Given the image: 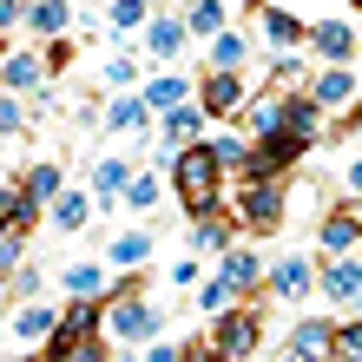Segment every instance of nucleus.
Wrapping results in <instances>:
<instances>
[{
	"mask_svg": "<svg viewBox=\"0 0 362 362\" xmlns=\"http://www.w3.org/2000/svg\"><path fill=\"white\" fill-rule=\"evenodd\" d=\"M172 185H178V204L191 218H211V211H218V185H224L218 152H211V145H185L172 158Z\"/></svg>",
	"mask_w": 362,
	"mask_h": 362,
	"instance_id": "f257e3e1",
	"label": "nucleus"
},
{
	"mask_svg": "<svg viewBox=\"0 0 362 362\" xmlns=\"http://www.w3.org/2000/svg\"><path fill=\"white\" fill-rule=\"evenodd\" d=\"M105 310L99 303H73V310H59V329L47 336V356L59 362H99L105 356Z\"/></svg>",
	"mask_w": 362,
	"mask_h": 362,
	"instance_id": "f03ea898",
	"label": "nucleus"
},
{
	"mask_svg": "<svg viewBox=\"0 0 362 362\" xmlns=\"http://www.w3.org/2000/svg\"><path fill=\"white\" fill-rule=\"evenodd\" d=\"M158 336V310L139 296H112L105 303V343H152Z\"/></svg>",
	"mask_w": 362,
	"mask_h": 362,
	"instance_id": "7ed1b4c3",
	"label": "nucleus"
},
{
	"mask_svg": "<svg viewBox=\"0 0 362 362\" xmlns=\"http://www.w3.org/2000/svg\"><path fill=\"white\" fill-rule=\"evenodd\" d=\"M303 152H310V139H296V132H264L257 145H250V165H244V172H250V178H284Z\"/></svg>",
	"mask_w": 362,
	"mask_h": 362,
	"instance_id": "20e7f679",
	"label": "nucleus"
},
{
	"mask_svg": "<svg viewBox=\"0 0 362 362\" xmlns=\"http://www.w3.org/2000/svg\"><path fill=\"white\" fill-rule=\"evenodd\" d=\"M238 224H250V230H276V224H284V191H276V178H250L244 185Z\"/></svg>",
	"mask_w": 362,
	"mask_h": 362,
	"instance_id": "39448f33",
	"label": "nucleus"
},
{
	"mask_svg": "<svg viewBox=\"0 0 362 362\" xmlns=\"http://www.w3.org/2000/svg\"><path fill=\"white\" fill-rule=\"evenodd\" d=\"M204 112H244V99H250V86H244V79H238V66H211V79H204Z\"/></svg>",
	"mask_w": 362,
	"mask_h": 362,
	"instance_id": "423d86ee",
	"label": "nucleus"
},
{
	"mask_svg": "<svg viewBox=\"0 0 362 362\" xmlns=\"http://www.w3.org/2000/svg\"><path fill=\"white\" fill-rule=\"evenodd\" d=\"M218 356H257V316H218V336H211Z\"/></svg>",
	"mask_w": 362,
	"mask_h": 362,
	"instance_id": "0eeeda50",
	"label": "nucleus"
},
{
	"mask_svg": "<svg viewBox=\"0 0 362 362\" xmlns=\"http://www.w3.org/2000/svg\"><path fill=\"white\" fill-rule=\"evenodd\" d=\"M264 40H270L276 53H290V47H303V40H310V27L296 13H284L276 0H264Z\"/></svg>",
	"mask_w": 362,
	"mask_h": 362,
	"instance_id": "6e6552de",
	"label": "nucleus"
},
{
	"mask_svg": "<svg viewBox=\"0 0 362 362\" xmlns=\"http://www.w3.org/2000/svg\"><path fill=\"white\" fill-rule=\"evenodd\" d=\"M310 99L323 105V112H349V99H356V79H349V66H329L323 79H310Z\"/></svg>",
	"mask_w": 362,
	"mask_h": 362,
	"instance_id": "1a4fd4ad",
	"label": "nucleus"
},
{
	"mask_svg": "<svg viewBox=\"0 0 362 362\" xmlns=\"http://www.w3.org/2000/svg\"><path fill=\"white\" fill-rule=\"evenodd\" d=\"M310 47L329 59V66H349V53H356V33L343 27V20H323V27H310Z\"/></svg>",
	"mask_w": 362,
	"mask_h": 362,
	"instance_id": "9d476101",
	"label": "nucleus"
},
{
	"mask_svg": "<svg viewBox=\"0 0 362 362\" xmlns=\"http://www.w3.org/2000/svg\"><path fill=\"white\" fill-rule=\"evenodd\" d=\"M105 257H112V270H145V257H152V230H119V238L105 244Z\"/></svg>",
	"mask_w": 362,
	"mask_h": 362,
	"instance_id": "9b49d317",
	"label": "nucleus"
},
{
	"mask_svg": "<svg viewBox=\"0 0 362 362\" xmlns=\"http://www.w3.org/2000/svg\"><path fill=\"white\" fill-rule=\"evenodd\" d=\"M323 296H329V303H356V296H362V264L336 257V264L323 270Z\"/></svg>",
	"mask_w": 362,
	"mask_h": 362,
	"instance_id": "f8f14e48",
	"label": "nucleus"
},
{
	"mask_svg": "<svg viewBox=\"0 0 362 362\" xmlns=\"http://www.w3.org/2000/svg\"><path fill=\"white\" fill-rule=\"evenodd\" d=\"M316 112H323L316 99H284V119H276V132H296V139H310V145H316V132H323V119H316Z\"/></svg>",
	"mask_w": 362,
	"mask_h": 362,
	"instance_id": "ddd939ff",
	"label": "nucleus"
},
{
	"mask_svg": "<svg viewBox=\"0 0 362 362\" xmlns=\"http://www.w3.org/2000/svg\"><path fill=\"white\" fill-rule=\"evenodd\" d=\"M53 329H59V310L53 303H27V310L13 316V336H20V343H47Z\"/></svg>",
	"mask_w": 362,
	"mask_h": 362,
	"instance_id": "4468645a",
	"label": "nucleus"
},
{
	"mask_svg": "<svg viewBox=\"0 0 362 362\" xmlns=\"http://www.w3.org/2000/svg\"><path fill=\"white\" fill-rule=\"evenodd\" d=\"M316 238H323V250L343 257V250L362 238V211H336V218H323V224H316Z\"/></svg>",
	"mask_w": 362,
	"mask_h": 362,
	"instance_id": "2eb2a0df",
	"label": "nucleus"
},
{
	"mask_svg": "<svg viewBox=\"0 0 362 362\" xmlns=\"http://www.w3.org/2000/svg\"><path fill=\"white\" fill-rule=\"evenodd\" d=\"M40 79H47V59H33V53H7V59H0V86H7V93L40 86Z\"/></svg>",
	"mask_w": 362,
	"mask_h": 362,
	"instance_id": "dca6fc26",
	"label": "nucleus"
},
{
	"mask_svg": "<svg viewBox=\"0 0 362 362\" xmlns=\"http://www.w3.org/2000/svg\"><path fill=\"white\" fill-rule=\"evenodd\" d=\"M290 349L303 356V362H316V356L336 349V329H329V323H296V329H290Z\"/></svg>",
	"mask_w": 362,
	"mask_h": 362,
	"instance_id": "f3484780",
	"label": "nucleus"
},
{
	"mask_svg": "<svg viewBox=\"0 0 362 362\" xmlns=\"http://www.w3.org/2000/svg\"><path fill=\"white\" fill-rule=\"evenodd\" d=\"M185 33H191L185 20H152V27H145V47H152L158 59H178L185 53Z\"/></svg>",
	"mask_w": 362,
	"mask_h": 362,
	"instance_id": "a211bd4d",
	"label": "nucleus"
},
{
	"mask_svg": "<svg viewBox=\"0 0 362 362\" xmlns=\"http://www.w3.org/2000/svg\"><path fill=\"white\" fill-rule=\"evenodd\" d=\"M270 290H276V296H303V290H310V264H303V257H284V264L270 270Z\"/></svg>",
	"mask_w": 362,
	"mask_h": 362,
	"instance_id": "6ab92c4d",
	"label": "nucleus"
},
{
	"mask_svg": "<svg viewBox=\"0 0 362 362\" xmlns=\"http://www.w3.org/2000/svg\"><path fill=\"white\" fill-rule=\"evenodd\" d=\"M86 218H93V198H79V191H59V198H53V224L59 230H79Z\"/></svg>",
	"mask_w": 362,
	"mask_h": 362,
	"instance_id": "aec40b11",
	"label": "nucleus"
},
{
	"mask_svg": "<svg viewBox=\"0 0 362 362\" xmlns=\"http://www.w3.org/2000/svg\"><path fill=\"white\" fill-rule=\"evenodd\" d=\"M257 276H264V264L250 257V250H224V284H230V290H250Z\"/></svg>",
	"mask_w": 362,
	"mask_h": 362,
	"instance_id": "412c9836",
	"label": "nucleus"
},
{
	"mask_svg": "<svg viewBox=\"0 0 362 362\" xmlns=\"http://www.w3.org/2000/svg\"><path fill=\"white\" fill-rule=\"evenodd\" d=\"M125 185H132V172H125V158H105L99 172H93V191H99V204H112Z\"/></svg>",
	"mask_w": 362,
	"mask_h": 362,
	"instance_id": "4be33fe9",
	"label": "nucleus"
},
{
	"mask_svg": "<svg viewBox=\"0 0 362 362\" xmlns=\"http://www.w3.org/2000/svg\"><path fill=\"white\" fill-rule=\"evenodd\" d=\"M244 53H250V40L244 33H211V66H244Z\"/></svg>",
	"mask_w": 362,
	"mask_h": 362,
	"instance_id": "5701e85b",
	"label": "nucleus"
},
{
	"mask_svg": "<svg viewBox=\"0 0 362 362\" xmlns=\"http://www.w3.org/2000/svg\"><path fill=\"white\" fill-rule=\"evenodd\" d=\"M105 119H112L119 132H139V125L152 119V99H145V93H139V99H112V112H105Z\"/></svg>",
	"mask_w": 362,
	"mask_h": 362,
	"instance_id": "b1692460",
	"label": "nucleus"
},
{
	"mask_svg": "<svg viewBox=\"0 0 362 362\" xmlns=\"http://www.w3.org/2000/svg\"><path fill=\"white\" fill-rule=\"evenodd\" d=\"M185 93H191V86H185L178 73H165V79H152V86H145V99H152V112H172V105H178Z\"/></svg>",
	"mask_w": 362,
	"mask_h": 362,
	"instance_id": "393cba45",
	"label": "nucleus"
},
{
	"mask_svg": "<svg viewBox=\"0 0 362 362\" xmlns=\"http://www.w3.org/2000/svg\"><path fill=\"white\" fill-rule=\"evenodd\" d=\"M185 27H191V33H224V7H218V0H191Z\"/></svg>",
	"mask_w": 362,
	"mask_h": 362,
	"instance_id": "a878e982",
	"label": "nucleus"
},
{
	"mask_svg": "<svg viewBox=\"0 0 362 362\" xmlns=\"http://www.w3.org/2000/svg\"><path fill=\"white\" fill-rule=\"evenodd\" d=\"M27 20H33V33H59L66 27V0H33Z\"/></svg>",
	"mask_w": 362,
	"mask_h": 362,
	"instance_id": "bb28decb",
	"label": "nucleus"
},
{
	"mask_svg": "<svg viewBox=\"0 0 362 362\" xmlns=\"http://www.w3.org/2000/svg\"><path fill=\"white\" fill-rule=\"evenodd\" d=\"M27 198H33V204L59 198V165H33V172H27Z\"/></svg>",
	"mask_w": 362,
	"mask_h": 362,
	"instance_id": "cd10ccee",
	"label": "nucleus"
},
{
	"mask_svg": "<svg viewBox=\"0 0 362 362\" xmlns=\"http://www.w3.org/2000/svg\"><path fill=\"white\" fill-rule=\"evenodd\" d=\"M204 145H211V152H218V165H224V172H230V165H238V172L250 165V145H244L238 132H230V139H204Z\"/></svg>",
	"mask_w": 362,
	"mask_h": 362,
	"instance_id": "c85d7f7f",
	"label": "nucleus"
},
{
	"mask_svg": "<svg viewBox=\"0 0 362 362\" xmlns=\"http://www.w3.org/2000/svg\"><path fill=\"white\" fill-rule=\"evenodd\" d=\"M198 310H204V316H224V310H230V284H224V276H211V284L198 290Z\"/></svg>",
	"mask_w": 362,
	"mask_h": 362,
	"instance_id": "c756f323",
	"label": "nucleus"
},
{
	"mask_svg": "<svg viewBox=\"0 0 362 362\" xmlns=\"http://www.w3.org/2000/svg\"><path fill=\"white\" fill-rule=\"evenodd\" d=\"M99 284H105V276H99L93 264H73V270H66V290H73V296H99Z\"/></svg>",
	"mask_w": 362,
	"mask_h": 362,
	"instance_id": "7c9ffc66",
	"label": "nucleus"
},
{
	"mask_svg": "<svg viewBox=\"0 0 362 362\" xmlns=\"http://www.w3.org/2000/svg\"><path fill=\"white\" fill-rule=\"evenodd\" d=\"M276 119H284V105H276V99H257V105H250V132H276Z\"/></svg>",
	"mask_w": 362,
	"mask_h": 362,
	"instance_id": "2f4dec72",
	"label": "nucleus"
},
{
	"mask_svg": "<svg viewBox=\"0 0 362 362\" xmlns=\"http://www.w3.org/2000/svg\"><path fill=\"white\" fill-rule=\"evenodd\" d=\"M20 238H27V230H13V224L0 230V276H13V270H20Z\"/></svg>",
	"mask_w": 362,
	"mask_h": 362,
	"instance_id": "473e14b6",
	"label": "nucleus"
},
{
	"mask_svg": "<svg viewBox=\"0 0 362 362\" xmlns=\"http://www.w3.org/2000/svg\"><path fill=\"white\" fill-rule=\"evenodd\" d=\"M125 204H132V211H152L158 204V178H132V185H125Z\"/></svg>",
	"mask_w": 362,
	"mask_h": 362,
	"instance_id": "72a5a7b5",
	"label": "nucleus"
},
{
	"mask_svg": "<svg viewBox=\"0 0 362 362\" xmlns=\"http://www.w3.org/2000/svg\"><path fill=\"white\" fill-rule=\"evenodd\" d=\"M230 244V224H218V218H198V250H224Z\"/></svg>",
	"mask_w": 362,
	"mask_h": 362,
	"instance_id": "f704fd0d",
	"label": "nucleus"
},
{
	"mask_svg": "<svg viewBox=\"0 0 362 362\" xmlns=\"http://www.w3.org/2000/svg\"><path fill=\"white\" fill-rule=\"evenodd\" d=\"M145 0H112V27H145Z\"/></svg>",
	"mask_w": 362,
	"mask_h": 362,
	"instance_id": "c9c22d12",
	"label": "nucleus"
},
{
	"mask_svg": "<svg viewBox=\"0 0 362 362\" xmlns=\"http://www.w3.org/2000/svg\"><path fill=\"white\" fill-rule=\"evenodd\" d=\"M276 86H310V73H303V59H290V53H276Z\"/></svg>",
	"mask_w": 362,
	"mask_h": 362,
	"instance_id": "e433bc0d",
	"label": "nucleus"
},
{
	"mask_svg": "<svg viewBox=\"0 0 362 362\" xmlns=\"http://www.w3.org/2000/svg\"><path fill=\"white\" fill-rule=\"evenodd\" d=\"M105 79H112V86H132V79H139V59H132V53L105 59Z\"/></svg>",
	"mask_w": 362,
	"mask_h": 362,
	"instance_id": "4c0bfd02",
	"label": "nucleus"
},
{
	"mask_svg": "<svg viewBox=\"0 0 362 362\" xmlns=\"http://www.w3.org/2000/svg\"><path fill=\"white\" fill-rule=\"evenodd\" d=\"M20 125H27V112H20V99H7V93H0V139H7V132H20Z\"/></svg>",
	"mask_w": 362,
	"mask_h": 362,
	"instance_id": "58836bf2",
	"label": "nucleus"
},
{
	"mask_svg": "<svg viewBox=\"0 0 362 362\" xmlns=\"http://www.w3.org/2000/svg\"><path fill=\"white\" fill-rule=\"evenodd\" d=\"M13 218H20V191H13V185H0V230H7Z\"/></svg>",
	"mask_w": 362,
	"mask_h": 362,
	"instance_id": "ea45409f",
	"label": "nucleus"
},
{
	"mask_svg": "<svg viewBox=\"0 0 362 362\" xmlns=\"http://www.w3.org/2000/svg\"><path fill=\"white\" fill-rule=\"evenodd\" d=\"M336 349H349V356H362V323H343V329H336Z\"/></svg>",
	"mask_w": 362,
	"mask_h": 362,
	"instance_id": "a19ab883",
	"label": "nucleus"
},
{
	"mask_svg": "<svg viewBox=\"0 0 362 362\" xmlns=\"http://www.w3.org/2000/svg\"><path fill=\"white\" fill-rule=\"evenodd\" d=\"M13 290L20 296H40V270H13Z\"/></svg>",
	"mask_w": 362,
	"mask_h": 362,
	"instance_id": "79ce46f5",
	"label": "nucleus"
},
{
	"mask_svg": "<svg viewBox=\"0 0 362 362\" xmlns=\"http://www.w3.org/2000/svg\"><path fill=\"white\" fill-rule=\"evenodd\" d=\"M20 13H27V0H0V33H7V27H13Z\"/></svg>",
	"mask_w": 362,
	"mask_h": 362,
	"instance_id": "37998d69",
	"label": "nucleus"
},
{
	"mask_svg": "<svg viewBox=\"0 0 362 362\" xmlns=\"http://www.w3.org/2000/svg\"><path fill=\"white\" fill-rule=\"evenodd\" d=\"M349 191H356V198H362V158L349 165Z\"/></svg>",
	"mask_w": 362,
	"mask_h": 362,
	"instance_id": "c03bdc74",
	"label": "nucleus"
}]
</instances>
